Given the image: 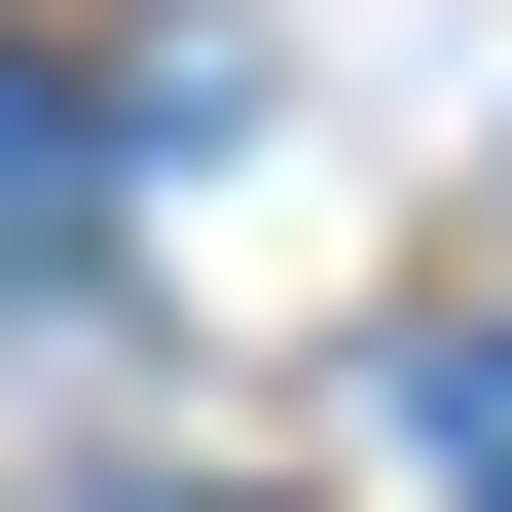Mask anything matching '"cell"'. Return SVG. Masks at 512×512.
I'll return each instance as SVG.
<instances>
[{
  "label": "cell",
  "instance_id": "obj_3",
  "mask_svg": "<svg viewBox=\"0 0 512 512\" xmlns=\"http://www.w3.org/2000/svg\"><path fill=\"white\" fill-rule=\"evenodd\" d=\"M147 512H220V476H147Z\"/></svg>",
  "mask_w": 512,
  "mask_h": 512
},
{
  "label": "cell",
  "instance_id": "obj_2",
  "mask_svg": "<svg viewBox=\"0 0 512 512\" xmlns=\"http://www.w3.org/2000/svg\"><path fill=\"white\" fill-rule=\"evenodd\" d=\"M403 403H439V476H476V512H512V330H439V366H403Z\"/></svg>",
  "mask_w": 512,
  "mask_h": 512
},
{
  "label": "cell",
  "instance_id": "obj_1",
  "mask_svg": "<svg viewBox=\"0 0 512 512\" xmlns=\"http://www.w3.org/2000/svg\"><path fill=\"white\" fill-rule=\"evenodd\" d=\"M74 220H110V110L37 74V37H0V293H74Z\"/></svg>",
  "mask_w": 512,
  "mask_h": 512
}]
</instances>
